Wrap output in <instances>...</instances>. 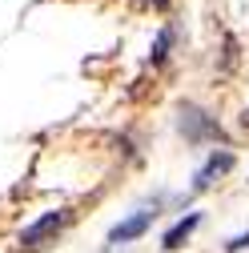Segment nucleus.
I'll use <instances>...</instances> for the list:
<instances>
[{"label":"nucleus","mask_w":249,"mask_h":253,"mask_svg":"<svg viewBox=\"0 0 249 253\" xmlns=\"http://www.w3.org/2000/svg\"><path fill=\"white\" fill-rule=\"evenodd\" d=\"M177 129H181V137L189 141V145H209V141L225 145V129H221L217 117H209L201 105H181V109H177Z\"/></svg>","instance_id":"f257e3e1"},{"label":"nucleus","mask_w":249,"mask_h":253,"mask_svg":"<svg viewBox=\"0 0 249 253\" xmlns=\"http://www.w3.org/2000/svg\"><path fill=\"white\" fill-rule=\"evenodd\" d=\"M69 221H73V209H48L44 217H37L33 225L20 233V249H24V253H41V249H48V245L60 237V229H65Z\"/></svg>","instance_id":"f03ea898"},{"label":"nucleus","mask_w":249,"mask_h":253,"mask_svg":"<svg viewBox=\"0 0 249 253\" xmlns=\"http://www.w3.org/2000/svg\"><path fill=\"white\" fill-rule=\"evenodd\" d=\"M153 221H157V205H153V209H133L124 221H117V225L109 229V245H129V241L145 237Z\"/></svg>","instance_id":"7ed1b4c3"},{"label":"nucleus","mask_w":249,"mask_h":253,"mask_svg":"<svg viewBox=\"0 0 249 253\" xmlns=\"http://www.w3.org/2000/svg\"><path fill=\"white\" fill-rule=\"evenodd\" d=\"M233 169V153L229 149H217V153H209V161L193 173V193H205V189L213 185V181H221L225 173Z\"/></svg>","instance_id":"20e7f679"},{"label":"nucleus","mask_w":249,"mask_h":253,"mask_svg":"<svg viewBox=\"0 0 249 253\" xmlns=\"http://www.w3.org/2000/svg\"><path fill=\"white\" fill-rule=\"evenodd\" d=\"M197 225H201V213H185V217L177 221V225H173V229L161 237V249H169V253H173V249H181L185 241L193 237V229H197Z\"/></svg>","instance_id":"39448f33"},{"label":"nucleus","mask_w":249,"mask_h":253,"mask_svg":"<svg viewBox=\"0 0 249 253\" xmlns=\"http://www.w3.org/2000/svg\"><path fill=\"white\" fill-rule=\"evenodd\" d=\"M169 48H173V28L165 24L161 33H157V41H153V52H149V56H153V65H161V60L169 56Z\"/></svg>","instance_id":"423d86ee"},{"label":"nucleus","mask_w":249,"mask_h":253,"mask_svg":"<svg viewBox=\"0 0 249 253\" xmlns=\"http://www.w3.org/2000/svg\"><path fill=\"white\" fill-rule=\"evenodd\" d=\"M229 253H241V249H249V233H241V237H233L229 245H225Z\"/></svg>","instance_id":"0eeeda50"},{"label":"nucleus","mask_w":249,"mask_h":253,"mask_svg":"<svg viewBox=\"0 0 249 253\" xmlns=\"http://www.w3.org/2000/svg\"><path fill=\"white\" fill-rule=\"evenodd\" d=\"M241 125H245V129H249V109H245V113H241Z\"/></svg>","instance_id":"6e6552de"},{"label":"nucleus","mask_w":249,"mask_h":253,"mask_svg":"<svg viewBox=\"0 0 249 253\" xmlns=\"http://www.w3.org/2000/svg\"><path fill=\"white\" fill-rule=\"evenodd\" d=\"M153 4H157V8H165V4H169V0H153Z\"/></svg>","instance_id":"1a4fd4ad"}]
</instances>
